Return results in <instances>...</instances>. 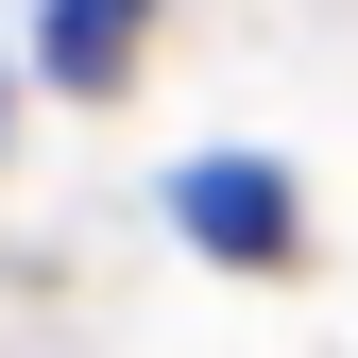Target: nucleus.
Segmentation results:
<instances>
[{"label": "nucleus", "mask_w": 358, "mask_h": 358, "mask_svg": "<svg viewBox=\"0 0 358 358\" xmlns=\"http://www.w3.org/2000/svg\"><path fill=\"white\" fill-rule=\"evenodd\" d=\"M120 17H137V0H69V17H52V69L103 85V69H120Z\"/></svg>", "instance_id": "nucleus-2"}, {"label": "nucleus", "mask_w": 358, "mask_h": 358, "mask_svg": "<svg viewBox=\"0 0 358 358\" xmlns=\"http://www.w3.org/2000/svg\"><path fill=\"white\" fill-rule=\"evenodd\" d=\"M188 239H222V256H273V239H290L273 171H188Z\"/></svg>", "instance_id": "nucleus-1"}]
</instances>
